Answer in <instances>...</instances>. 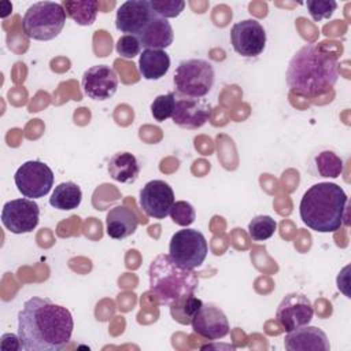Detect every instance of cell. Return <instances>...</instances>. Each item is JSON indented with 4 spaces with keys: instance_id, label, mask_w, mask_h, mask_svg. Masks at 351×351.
I'll use <instances>...</instances> for the list:
<instances>
[{
    "instance_id": "cell-1",
    "label": "cell",
    "mask_w": 351,
    "mask_h": 351,
    "mask_svg": "<svg viewBox=\"0 0 351 351\" xmlns=\"http://www.w3.org/2000/svg\"><path fill=\"white\" fill-rule=\"evenodd\" d=\"M71 313L48 298L27 299L18 313V336L25 351H59L71 339Z\"/></svg>"
},
{
    "instance_id": "cell-2",
    "label": "cell",
    "mask_w": 351,
    "mask_h": 351,
    "mask_svg": "<svg viewBox=\"0 0 351 351\" xmlns=\"http://www.w3.org/2000/svg\"><path fill=\"white\" fill-rule=\"evenodd\" d=\"M285 80L291 92L298 96L325 95L339 80L337 55L330 53L324 43L306 44L291 58Z\"/></svg>"
},
{
    "instance_id": "cell-3",
    "label": "cell",
    "mask_w": 351,
    "mask_h": 351,
    "mask_svg": "<svg viewBox=\"0 0 351 351\" xmlns=\"http://www.w3.org/2000/svg\"><path fill=\"white\" fill-rule=\"evenodd\" d=\"M348 197L341 186L333 182L311 185L302 196L299 214L303 223L319 233L340 229L346 219Z\"/></svg>"
},
{
    "instance_id": "cell-4",
    "label": "cell",
    "mask_w": 351,
    "mask_h": 351,
    "mask_svg": "<svg viewBox=\"0 0 351 351\" xmlns=\"http://www.w3.org/2000/svg\"><path fill=\"white\" fill-rule=\"evenodd\" d=\"M149 292L160 304L170 306L182 296L195 293L199 278L193 270L176 265L169 254L158 255L149 265Z\"/></svg>"
},
{
    "instance_id": "cell-5",
    "label": "cell",
    "mask_w": 351,
    "mask_h": 351,
    "mask_svg": "<svg viewBox=\"0 0 351 351\" xmlns=\"http://www.w3.org/2000/svg\"><path fill=\"white\" fill-rule=\"evenodd\" d=\"M66 23V11L62 3H33L22 18V29L32 40L49 41L55 38Z\"/></svg>"
},
{
    "instance_id": "cell-6",
    "label": "cell",
    "mask_w": 351,
    "mask_h": 351,
    "mask_svg": "<svg viewBox=\"0 0 351 351\" xmlns=\"http://www.w3.org/2000/svg\"><path fill=\"white\" fill-rule=\"evenodd\" d=\"M176 93L188 97H204L214 85L213 64L204 59L181 60L173 77Z\"/></svg>"
},
{
    "instance_id": "cell-7",
    "label": "cell",
    "mask_w": 351,
    "mask_h": 351,
    "mask_svg": "<svg viewBox=\"0 0 351 351\" xmlns=\"http://www.w3.org/2000/svg\"><path fill=\"white\" fill-rule=\"evenodd\" d=\"M208 252L207 240L196 229H181L176 232L169 244V256L180 267L193 270L199 267Z\"/></svg>"
},
{
    "instance_id": "cell-8",
    "label": "cell",
    "mask_w": 351,
    "mask_h": 351,
    "mask_svg": "<svg viewBox=\"0 0 351 351\" xmlns=\"http://www.w3.org/2000/svg\"><path fill=\"white\" fill-rule=\"evenodd\" d=\"M53 171L40 160H27L16 170L14 181L16 189L27 199L45 196L53 185Z\"/></svg>"
},
{
    "instance_id": "cell-9",
    "label": "cell",
    "mask_w": 351,
    "mask_h": 351,
    "mask_svg": "<svg viewBox=\"0 0 351 351\" xmlns=\"http://www.w3.org/2000/svg\"><path fill=\"white\" fill-rule=\"evenodd\" d=\"M40 221V207L33 199H12L3 206L1 222L14 234L29 233Z\"/></svg>"
},
{
    "instance_id": "cell-10",
    "label": "cell",
    "mask_w": 351,
    "mask_h": 351,
    "mask_svg": "<svg viewBox=\"0 0 351 351\" xmlns=\"http://www.w3.org/2000/svg\"><path fill=\"white\" fill-rule=\"evenodd\" d=\"M313 315L314 308L310 299L299 292L285 295L276 310V319L285 332L308 325Z\"/></svg>"
},
{
    "instance_id": "cell-11",
    "label": "cell",
    "mask_w": 351,
    "mask_h": 351,
    "mask_svg": "<svg viewBox=\"0 0 351 351\" xmlns=\"http://www.w3.org/2000/svg\"><path fill=\"white\" fill-rule=\"evenodd\" d=\"M230 43L239 55L255 58L265 49L266 32L256 19H244L232 26Z\"/></svg>"
},
{
    "instance_id": "cell-12",
    "label": "cell",
    "mask_w": 351,
    "mask_h": 351,
    "mask_svg": "<svg viewBox=\"0 0 351 351\" xmlns=\"http://www.w3.org/2000/svg\"><path fill=\"white\" fill-rule=\"evenodd\" d=\"M138 203L148 217L163 219L170 214L174 204V192L167 182L162 180H152L140 191Z\"/></svg>"
},
{
    "instance_id": "cell-13",
    "label": "cell",
    "mask_w": 351,
    "mask_h": 351,
    "mask_svg": "<svg viewBox=\"0 0 351 351\" xmlns=\"http://www.w3.org/2000/svg\"><path fill=\"white\" fill-rule=\"evenodd\" d=\"M176 93V92H174ZM211 117V106L202 97H188L176 93L173 122L184 129L202 128Z\"/></svg>"
},
{
    "instance_id": "cell-14",
    "label": "cell",
    "mask_w": 351,
    "mask_h": 351,
    "mask_svg": "<svg viewBox=\"0 0 351 351\" xmlns=\"http://www.w3.org/2000/svg\"><path fill=\"white\" fill-rule=\"evenodd\" d=\"M81 86L92 100H107L118 89V77L114 69L107 64H96L89 67L81 80Z\"/></svg>"
},
{
    "instance_id": "cell-15",
    "label": "cell",
    "mask_w": 351,
    "mask_h": 351,
    "mask_svg": "<svg viewBox=\"0 0 351 351\" xmlns=\"http://www.w3.org/2000/svg\"><path fill=\"white\" fill-rule=\"evenodd\" d=\"M192 329L207 340L223 339L229 333V321L225 313L214 303H203L191 321Z\"/></svg>"
},
{
    "instance_id": "cell-16",
    "label": "cell",
    "mask_w": 351,
    "mask_h": 351,
    "mask_svg": "<svg viewBox=\"0 0 351 351\" xmlns=\"http://www.w3.org/2000/svg\"><path fill=\"white\" fill-rule=\"evenodd\" d=\"M148 1L145 0H129L119 5L115 16V26L119 32L132 36H140L149 21L154 18Z\"/></svg>"
},
{
    "instance_id": "cell-17",
    "label": "cell",
    "mask_w": 351,
    "mask_h": 351,
    "mask_svg": "<svg viewBox=\"0 0 351 351\" xmlns=\"http://www.w3.org/2000/svg\"><path fill=\"white\" fill-rule=\"evenodd\" d=\"M284 347L288 351H329L330 344L326 333L317 326H302L287 332Z\"/></svg>"
},
{
    "instance_id": "cell-18",
    "label": "cell",
    "mask_w": 351,
    "mask_h": 351,
    "mask_svg": "<svg viewBox=\"0 0 351 351\" xmlns=\"http://www.w3.org/2000/svg\"><path fill=\"white\" fill-rule=\"evenodd\" d=\"M138 225V218L132 208L115 206L110 208L106 217V232L111 239L122 240L132 236Z\"/></svg>"
},
{
    "instance_id": "cell-19",
    "label": "cell",
    "mask_w": 351,
    "mask_h": 351,
    "mask_svg": "<svg viewBox=\"0 0 351 351\" xmlns=\"http://www.w3.org/2000/svg\"><path fill=\"white\" fill-rule=\"evenodd\" d=\"M138 40L145 49H165L173 44L174 32L167 19L154 15L138 36Z\"/></svg>"
},
{
    "instance_id": "cell-20",
    "label": "cell",
    "mask_w": 351,
    "mask_h": 351,
    "mask_svg": "<svg viewBox=\"0 0 351 351\" xmlns=\"http://www.w3.org/2000/svg\"><path fill=\"white\" fill-rule=\"evenodd\" d=\"M170 69V56L165 49H144L138 58V73L145 80H160Z\"/></svg>"
},
{
    "instance_id": "cell-21",
    "label": "cell",
    "mask_w": 351,
    "mask_h": 351,
    "mask_svg": "<svg viewBox=\"0 0 351 351\" xmlns=\"http://www.w3.org/2000/svg\"><path fill=\"white\" fill-rule=\"evenodd\" d=\"M107 170L112 180L123 184H130L137 180L140 174V165L133 154L121 151L110 158Z\"/></svg>"
},
{
    "instance_id": "cell-22",
    "label": "cell",
    "mask_w": 351,
    "mask_h": 351,
    "mask_svg": "<svg viewBox=\"0 0 351 351\" xmlns=\"http://www.w3.org/2000/svg\"><path fill=\"white\" fill-rule=\"evenodd\" d=\"M82 192L81 188L73 182L66 181L55 186L52 196L49 197V204L56 210H74L81 204Z\"/></svg>"
},
{
    "instance_id": "cell-23",
    "label": "cell",
    "mask_w": 351,
    "mask_h": 351,
    "mask_svg": "<svg viewBox=\"0 0 351 351\" xmlns=\"http://www.w3.org/2000/svg\"><path fill=\"white\" fill-rule=\"evenodd\" d=\"M62 5L77 25L89 26L96 21L99 3L96 0H64Z\"/></svg>"
},
{
    "instance_id": "cell-24",
    "label": "cell",
    "mask_w": 351,
    "mask_h": 351,
    "mask_svg": "<svg viewBox=\"0 0 351 351\" xmlns=\"http://www.w3.org/2000/svg\"><path fill=\"white\" fill-rule=\"evenodd\" d=\"M203 302L196 298L193 293L182 296L181 299L176 300L170 304V314L174 321H177L181 325L191 324L192 318L197 313V310L202 307Z\"/></svg>"
},
{
    "instance_id": "cell-25",
    "label": "cell",
    "mask_w": 351,
    "mask_h": 351,
    "mask_svg": "<svg viewBox=\"0 0 351 351\" xmlns=\"http://www.w3.org/2000/svg\"><path fill=\"white\" fill-rule=\"evenodd\" d=\"M317 174L326 178H337L343 173V159L333 151H321L314 159Z\"/></svg>"
},
{
    "instance_id": "cell-26",
    "label": "cell",
    "mask_w": 351,
    "mask_h": 351,
    "mask_svg": "<svg viewBox=\"0 0 351 351\" xmlns=\"http://www.w3.org/2000/svg\"><path fill=\"white\" fill-rule=\"evenodd\" d=\"M247 230L252 241H265L277 230V222L270 215H258L250 221Z\"/></svg>"
},
{
    "instance_id": "cell-27",
    "label": "cell",
    "mask_w": 351,
    "mask_h": 351,
    "mask_svg": "<svg viewBox=\"0 0 351 351\" xmlns=\"http://www.w3.org/2000/svg\"><path fill=\"white\" fill-rule=\"evenodd\" d=\"M176 107V93L169 92L167 95H159L154 99L151 104V114L155 121L163 122L167 118H171Z\"/></svg>"
},
{
    "instance_id": "cell-28",
    "label": "cell",
    "mask_w": 351,
    "mask_h": 351,
    "mask_svg": "<svg viewBox=\"0 0 351 351\" xmlns=\"http://www.w3.org/2000/svg\"><path fill=\"white\" fill-rule=\"evenodd\" d=\"M148 4L155 15L165 19L178 16L185 8V1L182 0H149Z\"/></svg>"
},
{
    "instance_id": "cell-29",
    "label": "cell",
    "mask_w": 351,
    "mask_h": 351,
    "mask_svg": "<svg viewBox=\"0 0 351 351\" xmlns=\"http://www.w3.org/2000/svg\"><path fill=\"white\" fill-rule=\"evenodd\" d=\"M169 215L171 217L174 223L184 226V228H188L196 219V211H195L193 206L185 200L174 202Z\"/></svg>"
},
{
    "instance_id": "cell-30",
    "label": "cell",
    "mask_w": 351,
    "mask_h": 351,
    "mask_svg": "<svg viewBox=\"0 0 351 351\" xmlns=\"http://www.w3.org/2000/svg\"><path fill=\"white\" fill-rule=\"evenodd\" d=\"M306 7L315 22L322 19H328L337 8V3L335 0H307Z\"/></svg>"
},
{
    "instance_id": "cell-31",
    "label": "cell",
    "mask_w": 351,
    "mask_h": 351,
    "mask_svg": "<svg viewBox=\"0 0 351 351\" xmlns=\"http://www.w3.org/2000/svg\"><path fill=\"white\" fill-rule=\"evenodd\" d=\"M115 49L118 52L119 56L125 58V59H132L137 55H140L141 51V43L138 40L137 36H132V34H123L118 38Z\"/></svg>"
}]
</instances>
